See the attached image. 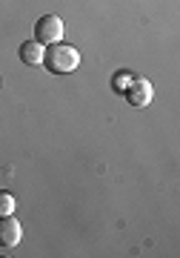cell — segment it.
Returning <instances> with one entry per match:
<instances>
[{"mask_svg": "<svg viewBox=\"0 0 180 258\" xmlns=\"http://www.w3.org/2000/svg\"><path fill=\"white\" fill-rule=\"evenodd\" d=\"M43 66L54 75H72L80 66V52L72 43H49V49L43 52Z\"/></svg>", "mask_w": 180, "mask_h": 258, "instance_id": "cell-1", "label": "cell"}, {"mask_svg": "<svg viewBox=\"0 0 180 258\" xmlns=\"http://www.w3.org/2000/svg\"><path fill=\"white\" fill-rule=\"evenodd\" d=\"M63 20L57 18V15H43V18L35 23V40L37 43H60L63 40Z\"/></svg>", "mask_w": 180, "mask_h": 258, "instance_id": "cell-2", "label": "cell"}, {"mask_svg": "<svg viewBox=\"0 0 180 258\" xmlns=\"http://www.w3.org/2000/svg\"><path fill=\"white\" fill-rule=\"evenodd\" d=\"M123 95H126L129 106H135V109H140V106H149L152 103V83L146 81V78H132L129 81V86L123 89Z\"/></svg>", "mask_w": 180, "mask_h": 258, "instance_id": "cell-3", "label": "cell"}, {"mask_svg": "<svg viewBox=\"0 0 180 258\" xmlns=\"http://www.w3.org/2000/svg\"><path fill=\"white\" fill-rule=\"evenodd\" d=\"M23 238V227L20 221L12 215H0V249H15Z\"/></svg>", "mask_w": 180, "mask_h": 258, "instance_id": "cell-4", "label": "cell"}, {"mask_svg": "<svg viewBox=\"0 0 180 258\" xmlns=\"http://www.w3.org/2000/svg\"><path fill=\"white\" fill-rule=\"evenodd\" d=\"M43 43H37V40H23L20 43V49H18V55H20V60L26 66H40L43 63Z\"/></svg>", "mask_w": 180, "mask_h": 258, "instance_id": "cell-5", "label": "cell"}, {"mask_svg": "<svg viewBox=\"0 0 180 258\" xmlns=\"http://www.w3.org/2000/svg\"><path fill=\"white\" fill-rule=\"evenodd\" d=\"M15 207H18L15 195L6 192V189H0V215H12V212H15Z\"/></svg>", "mask_w": 180, "mask_h": 258, "instance_id": "cell-6", "label": "cell"}, {"mask_svg": "<svg viewBox=\"0 0 180 258\" xmlns=\"http://www.w3.org/2000/svg\"><path fill=\"white\" fill-rule=\"evenodd\" d=\"M129 81H132L129 75H120V78H117V75H115V81H112V86H115L117 92H123V89H126V86H129Z\"/></svg>", "mask_w": 180, "mask_h": 258, "instance_id": "cell-7", "label": "cell"}]
</instances>
